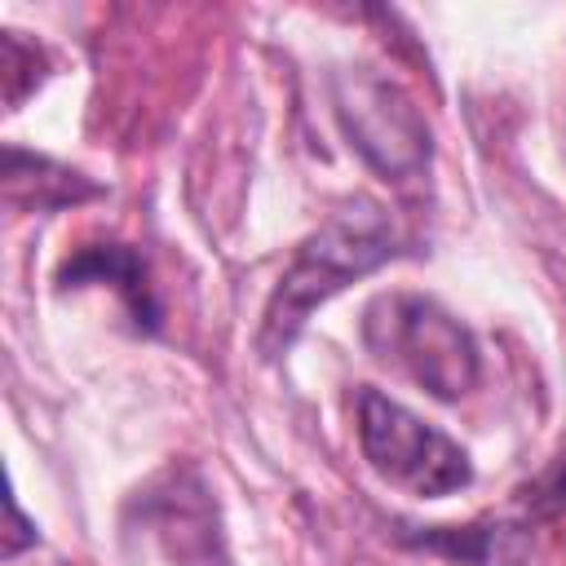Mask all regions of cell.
Listing matches in <instances>:
<instances>
[{
    "label": "cell",
    "mask_w": 566,
    "mask_h": 566,
    "mask_svg": "<svg viewBox=\"0 0 566 566\" xmlns=\"http://www.w3.org/2000/svg\"><path fill=\"white\" fill-rule=\"evenodd\" d=\"M22 159H27L31 177H22V172H9V168H4V186H9V195H18L22 186H31V203H35V208H57V203H71V199L93 195V186H88V181H80L75 172L53 168L49 159H35V155H22Z\"/></svg>",
    "instance_id": "7"
},
{
    "label": "cell",
    "mask_w": 566,
    "mask_h": 566,
    "mask_svg": "<svg viewBox=\"0 0 566 566\" xmlns=\"http://www.w3.org/2000/svg\"><path fill=\"white\" fill-rule=\"evenodd\" d=\"M363 340L380 363L407 371L416 385H424L438 398H460L478 380L473 336L429 296L416 292L376 296L363 318Z\"/></svg>",
    "instance_id": "2"
},
{
    "label": "cell",
    "mask_w": 566,
    "mask_h": 566,
    "mask_svg": "<svg viewBox=\"0 0 566 566\" xmlns=\"http://www.w3.org/2000/svg\"><path fill=\"white\" fill-rule=\"evenodd\" d=\"M57 279H62L66 287H71V283H111V287L124 296V305L133 310L137 323L155 327V318H159V305H155L146 265H142V256H137L128 243H88V248H80V252L57 270Z\"/></svg>",
    "instance_id": "5"
},
{
    "label": "cell",
    "mask_w": 566,
    "mask_h": 566,
    "mask_svg": "<svg viewBox=\"0 0 566 566\" xmlns=\"http://www.w3.org/2000/svg\"><path fill=\"white\" fill-rule=\"evenodd\" d=\"M358 442L367 464L385 482L424 500L460 491L473 478L469 455L447 433H438L433 424H424L420 416H411L407 407L389 402L376 389H363L358 398Z\"/></svg>",
    "instance_id": "3"
},
{
    "label": "cell",
    "mask_w": 566,
    "mask_h": 566,
    "mask_svg": "<svg viewBox=\"0 0 566 566\" xmlns=\"http://www.w3.org/2000/svg\"><path fill=\"white\" fill-rule=\"evenodd\" d=\"M336 115L349 133V142L358 146V155L380 168L394 181H407L424 168L429 159V133L424 119L416 115V106L402 97L398 84L371 75V71H354L340 75L336 84Z\"/></svg>",
    "instance_id": "4"
},
{
    "label": "cell",
    "mask_w": 566,
    "mask_h": 566,
    "mask_svg": "<svg viewBox=\"0 0 566 566\" xmlns=\"http://www.w3.org/2000/svg\"><path fill=\"white\" fill-rule=\"evenodd\" d=\"M424 548H438L447 557H460L469 566H522L526 562V531L517 526H464V531H424L411 535Z\"/></svg>",
    "instance_id": "6"
},
{
    "label": "cell",
    "mask_w": 566,
    "mask_h": 566,
    "mask_svg": "<svg viewBox=\"0 0 566 566\" xmlns=\"http://www.w3.org/2000/svg\"><path fill=\"white\" fill-rule=\"evenodd\" d=\"M394 252H398L394 248V226H389L380 203L354 199L349 208L332 212V221L314 239H305L292 270L279 279V287L270 296V310H265V323H261V349L270 358L279 349H287L292 336L305 327L314 305H323L332 292H340L358 274H371Z\"/></svg>",
    "instance_id": "1"
},
{
    "label": "cell",
    "mask_w": 566,
    "mask_h": 566,
    "mask_svg": "<svg viewBox=\"0 0 566 566\" xmlns=\"http://www.w3.org/2000/svg\"><path fill=\"white\" fill-rule=\"evenodd\" d=\"M4 504H9V535H4V557H13L22 544H31V539H35V531L22 522V513H18V504H13V495H9Z\"/></svg>",
    "instance_id": "8"
}]
</instances>
